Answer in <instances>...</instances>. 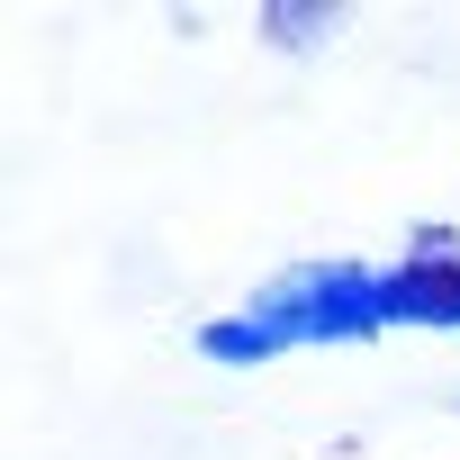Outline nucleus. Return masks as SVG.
Returning a JSON list of instances; mask_svg holds the SVG:
<instances>
[{
  "label": "nucleus",
  "mask_w": 460,
  "mask_h": 460,
  "mask_svg": "<svg viewBox=\"0 0 460 460\" xmlns=\"http://www.w3.org/2000/svg\"><path fill=\"white\" fill-rule=\"evenodd\" d=\"M262 28H271V46L307 55V46H325V37L343 28V10H262Z\"/></svg>",
  "instance_id": "7ed1b4c3"
},
{
  "label": "nucleus",
  "mask_w": 460,
  "mask_h": 460,
  "mask_svg": "<svg viewBox=\"0 0 460 460\" xmlns=\"http://www.w3.org/2000/svg\"><path fill=\"white\" fill-rule=\"evenodd\" d=\"M442 406H460V388H442Z\"/></svg>",
  "instance_id": "20e7f679"
},
{
  "label": "nucleus",
  "mask_w": 460,
  "mask_h": 460,
  "mask_svg": "<svg viewBox=\"0 0 460 460\" xmlns=\"http://www.w3.org/2000/svg\"><path fill=\"white\" fill-rule=\"evenodd\" d=\"M388 307L397 325H424V334H460V244L442 235H415V253L388 262Z\"/></svg>",
  "instance_id": "f03ea898"
},
{
  "label": "nucleus",
  "mask_w": 460,
  "mask_h": 460,
  "mask_svg": "<svg viewBox=\"0 0 460 460\" xmlns=\"http://www.w3.org/2000/svg\"><path fill=\"white\" fill-rule=\"evenodd\" d=\"M379 325H397L388 307V262H352V253H307L289 271H271L235 316L199 325V361L217 370H262L316 343H370Z\"/></svg>",
  "instance_id": "f257e3e1"
}]
</instances>
